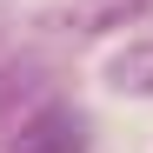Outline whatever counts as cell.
I'll use <instances>...</instances> for the list:
<instances>
[{
    "mask_svg": "<svg viewBox=\"0 0 153 153\" xmlns=\"http://www.w3.org/2000/svg\"><path fill=\"white\" fill-rule=\"evenodd\" d=\"M7 153H80V113H67V107L33 113V120L7 140Z\"/></svg>",
    "mask_w": 153,
    "mask_h": 153,
    "instance_id": "6da1fadb",
    "label": "cell"
}]
</instances>
